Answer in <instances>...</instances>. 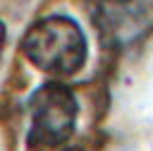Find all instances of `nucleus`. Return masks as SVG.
<instances>
[{
	"mask_svg": "<svg viewBox=\"0 0 153 151\" xmlns=\"http://www.w3.org/2000/svg\"><path fill=\"white\" fill-rule=\"evenodd\" d=\"M22 53L43 74L55 79L76 74L88 55V43L81 26L67 14H48L36 19L24 38Z\"/></svg>",
	"mask_w": 153,
	"mask_h": 151,
	"instance_id": "f257e3e1",
	"label": "nucleus"
},
{
	"mask_svg": "<svg viewBox=\"0 0 153 151\" xmlns=\"http://www.w3.org/2000/svg\"><path fill=\"white\" fill-rule=\"evenodd\" d=\"M76 98L69 86L60 81L41 84L29 98V134L26 141L31 149H50L65 144L76 127Z\"/></svg>",
	"mask_w": 153,
	"mask_h": 151,
	"instance_id": "f03ea898",
	"label": "nucleus"
},
{
	"mask_svg": "<svg viewBox=\"0 0 153 151\" xmlns=\"http://www.w3.org/2000/svg\"><path fill=\"white\" fill-rule=\"evenodd\" d=\"M5 36H7V29H5V24L0 19V55H2V48H5Z\"/></svg>",
	"mask_w": 153,
	"mask_h": 151,
	"instance_id": "7ed1b4c3",
	"label": "nucleus"
},
{
	"mask_svg": "<svg viewBox=\"0 0 153 151\" xmlns=\"http://www.w3.org/2000/svg\"><path fill=\"white\" fill-rule=\"evenodd\" d=\"M65 151H84V149H76V146H72V149H65Z\"/></svg>",
	"mask_w": 153,
	"mask_h": 151,
	"instance_id": "20e7f679",
	"label": "nucleus"
}]
</instances>
